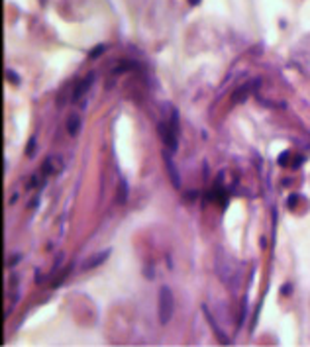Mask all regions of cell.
Instances as JSON below:
<instances>
[{"instance_id": "1", "label": "cell", "mask_w": 310, "mask_h": 347, "mask_svg": "<svg viewBox=\"0 0 310 347\" xmlns=\"http://www.w3.org/2000/svg\"><path fill=\"white\" fill-rule=\"evenodd\" d=\"M173 310H175V300H173V292L169 286H161L159 288V322L167 326L173 318Z\"/></svg>"}, {"instance_id": "2", "label": "cell", "mask_w": 310, "mask_h": 347, "mask_svg": "<svg viewBox=\"0 0 310 347\" xmlns=\"http://www.w3.org/2000/svg\"><path fill=\"white\" fill-rule=\"evenodd\" d=\"M157 130H159V135L163 137L165 145L169 149H177V126H167L165 122H159V126H157Z\"/></svg>"}, {"instance_id": "3", "label": "cell", "mask_w": 310, "mask_h": 347, "mask_svg": "<svg viewBox=\"0 0 310 347\" xmlns=\"http://www.w3.org/2000/svg\"><path fill=\"white\" fill-rule=\"evenodd\" d=\"M93 81H95V75H93V73H91V75H86V79H84V81H82V83L77 86V90H75V94H73V100H75V102H77V100L81 98L82 94H84V92L91 88Z\"/></svg>"}, {"instance_id": "4", "label": "cell", "mask_w": 310, "mask_h": 347, "mask_svg": "<svg viewBox=\"0 0 310 347\" xmlns=\"http://www.w3.org/2000/svg\"><path fill=\"white\" fill-rule=\"evenodd\" d=\"M108 255H110V249L102 251L100 255H95L93 259H88V261L84 263V269H93V267H97V265H100L102 261H106V259H108Z\"/></svg>"}, {"instance_id": "5", "label": "cell", "mask_w": 310, "mask_h": 347, "mask_svg": "<svg viewBox=\"0 0 310 347\" xmlns=\"http://www.w3.org/2000/svg\"><path fill=\"white\" fill-rule=\"evenodd\" d=\"M79 126H81L79 118H77V116H71V118H69V124H67V132L71 133V135H77V132H79Z\"/></svg>"}, {"instance_id": "6", "label": "cell", "mask_w": 310, "mask_h": 347, "mask_svg": "<svg viewBox=\"0 0 310 347\" xmlns=\"http://www.w3.org/2000/svg\"><path fill=\"white\" fill-rule=\"evenodd\" d=\"M126 194H128V184H126V181L122 179V181H120V194H118V202H124V200H126Z\"/></svg>"}, {"instance_id": "7", "label": "cell", "mask_w": 310, "mask_h": 347, "mask_svg": "<svg viewBox=\"0 0 310 347\" xmlns=\"http://www.w3.org/2000/svg\"><path fill=\"white\" fill-rule=\"evenodd\" d=\"M289 157H291V153H281V157H279V165H287V163H289Z\"/></svg>"}, {"instance_id": "8", "label": "cell", "mask_w": 310, "mask_h": 347, "mask_svg": "<svg viewBox=\"0 0 310 347\" xmlns=\"http://www.w3.org/2000/svg\"><path fill=\"white\" fill-rule=\"evenodd\" d=\"M8 77H10L12 83H20V79H16V73L14 71H8Z\"/></svg>"}, {"instance_id": "9", "label": "cell", "mask_w": 310, "mask_h": 347, "mask_svg": "<svg viewBox=\"0 0 310 347\" xmlns=\"http://www.w3.org/2000/svg\"><path fill=\"white\" fill-rule=\"evenodd\" d=\"M102 51H104V47H102V45H100V47H98V49H95V51H93V53H91V57H97V55H100V53H102Z\"/></svg>"}, {"instance_id": "10", "label": "cell", "mask_w": 310, "mask_h": 347, "mask_svg": "<svg viewBox=\"0 0 310 347\" xmlns=\"http://www.w3.org/2000/svg\"><path fill=\"white\" fill-rule=\"evenodd\" d=\"M189 2H191L193 6H196V4H200V0H189Z\"/></svg>"}]
</instances>
